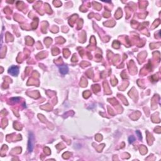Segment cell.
<instances>
[{
  "label": "cell",
  "mask_w": 161,
  "mask_h": 161,
  "mask_svg": "<svg viewBox=\"0 0 161 161\" xmlns=\"http://www.w3.org/2000/svg\"><path fill=\"white\" fill-rule=\"evenodd\" d=\"M34 143H35V137L34 135L32 132H29V138H28V149L29 152H32L34 147Z\"/></svg>",
  "instance_id": "cell-1"
},
{
  "label": "cell",
  "mask_w": 161,
  "mask_h": 161,
  "mask_svg": "<svg viewBox=\"0 0 161 161\" xmlns=\"http://www.w3.org/2000/svg\"><path fill=\"white\" fill-rule=\"evenodd\" d=\"M8 73L13 76H16L19 73V68L17 66H11L8 70Z\"/></svg>",
  "instance_id": "cell-2"
},
{
  "label": "cell",
  "mask_w": 161,
  "mask_h": 161,
  "mask_svg": "<svg viewBox=\"0 0 161 161\" xmlns=\"http://www.w3.org/2000/svg\"><path fill=\"white\" fill-rule=\"evenodd\" d=\"M59 70H60V73L62 74H66L67 73H68L69 71V68L67 66H65V65H62V66H61L59 67Z\"/></svg>",
  "instance_id": "cell-3"
},
{
  "label": "cell",
  "mask_w": 161,
  "mask_h": 161,
  "mask_svg": "<svg viewBox=\"0 0 161 161\" xmlns=\"http://www.w3.org/2000/svg\"><path fill=\"white\" fill-rule=\"evenodd\" d=\"M134 141H135V138L133 136H130L129 138H128V142L130 144H132L133 142H134Z\"/></svg>",
  "instance_id": "cell-4"
},
{
  "label": "cell",
  "mask_w": 161,
  "mask_h": 161,
  "mask_svg": "<svg viewBox=\"0 0 161 161\" xmlns=\"http://www.w3.org/2000/svg\"><path fill=\"white\" fill-rule=\"evenodd\" d=\"M136 133L138 134V137H139V139L140 140H141L142 139V135H141V133H140V132H139V130H137V131H136Z\"/></svg>",
  "instance_id": "cell-5"
}]
</instances>
